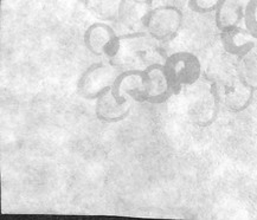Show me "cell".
<instances>
[{
  "mask_svg": "<svg viewBox=\"0 0 257 220\" xmlns=\"http://www.w3.org/2000/svg\"><path fill=\"white\" fill-rule=\"evenodd\" d=\"M159 43L147 31H137L120 36V45L116 55L109 62L120 69L121 72L144 71L151 65L164 63L166 60Z\"/></svg>",
  "mask_w": 257,
  "mask_h": 220,
  "instance_id": "cell-1",
  "label": "cell"
},
{
  "mask_svg": "<svg viewBox=\"0 0 257 220\" xmlns=\"http://www.w3.org/2000/svg\"><path fill=\"white\" fill-rule=\"evenodd\" d=\"M164 69L174 95L179 94L183 88L197 83L202 76L199 58L187 51H178L166 57Z\"/></svg>",
  "mask_w": 257,
  "mask_h": 220,
  "instance_id": "cell-2",
  "label": "cell"
},
{
  "mask_svg": "<svg viewBox=\"0 0 257 220\" xmlns=\"http://www.w3.org/2000/svg\"><path fill=\"white\" fill-rule=\"evenodd\" d=\"M121 74L114 64L98 62L91 64L77 82V93L85 100H97L104 91L109 90Z\"/></svg>",
  "mask_w": 257,
  "mask_h": 220,
  "instance_id": "cell-3",
  "label": "cell"
},
{
  "mask_svg": "<svg viewBox=\"0 0 257 220\" xmlns=\"http://www.w3.org/2000/svg\"><path fill=\"white\" fill-rule=\"evenodd\" d=\"M184 16L176 6L152 9L145 18V30L159 42L173 39L183 26Z\"/></svg>",
  "mask_w": 257,
  "mask_h": 220,
  "instance_id": "cell-4",
  "label": "cell"
},
{
  "mask_svg": "<svg viewBox=\"0 0 257 220\" xmlns=\"http://www.w3.org/2000/svg\"><path fill=\"white\" fill-rule=\"evenodd\" d=\"M83 42L90 54L98 57L105 56L111 60L116 55L120 45V36H117L114 29L107 23L97 22L85 30Z\"/></svg>",
  "mask_w": 257,
  "mask_h": 220,
  "instance_id": "cell-5",
  "label": "cell"
},
{
  "mask_svg": "<svg viewBox=\"0 0 257 220\" xmlns=\"http://www.w3.org/2000/svg\"><path fill=\"white\" fill-rule=\"evenodd\" d=\"M220 100L216 85L212 83L206 89L194 95L187 108L189 119L197 127H209L215 122L218 115Z\"/></svg>",
  "mask_w": 257,
  "mask_h": 220,
  "instance_id": "cell-6",
  "label": "cell"
},
{
  "mask_svg": "<svg viewBox=\"0 0 257 220\" xmlns=\"http://www.w3.org/2000/svg\"><path fill=\"white\" fill-rule=\"evenodd\" d=\"M215 85L220 103H223L226 109L232 113H240L245 110L251 104L253 94L256 91L240 80L237 74L235 77L222 85L216 83Z\"/></svg>",
  "mask_w": 257,
  "mask_h": 220,
  "instance_id": "cell-7",
  "label": "cell"
},
{
  "mask_svg": "<svg viewBox=\"0 0 257 220\" xmlns=\"http://www.w3.org/2000/svg\"><path fill=\"white\" fill-rule=\"evenodd\" d=\"M145 71L144 102L161 104L174 95L169 78L164 69V63L153 64Z\"/></svg>",
  "mask_w": 257,
  "mask_h": 220,
  "instance_id": "cell-8",
  "label": "cell"
},
{
  "mask_svg": "<svg viewBox=\"0 0 257 220\" xmlns=\"http://www.w3.org/2000/svg\"><path fill=\"white\" fill-rule=\"evenodd\" d=\"M111 91L118 101L128 100L130 97L132 100L143 103L145 94V71H122L115 81Z\"/></svg>",
  "mask_w": 257,
  "mask_h": 220,
  "instance_id": "cell-9",
  "label": "cell"
},
{
  "mask_svg": "<svg viewBox=\"0 0 257 220\" xmlns=\"http://www.w3.org/2000/svg\"><path fill=\"white\" fill-rule=\"evenodd\" d=\"M131 103L128 100L118 101L111 89L104 91L96 100L95 114L98 121L104 123H116L123 121L131 113Z\"/></svg>",
  "mask_w": 257,
  "mask_h": 220,
  "instance_id": "cell-10",
  "label": "cell"
},
{
  "mask_svg": "<svg viewBox=\"0 0 257 220\" xmlns=\"http://www.w3.org/2000/svg\"><path fill=\"white\" fill-rule=\"evenodd\" d=\"M153 0H121L117 22L132 32L143 31L145 18L152 10Z\"/></svg>",
  "mask_w": 257,
  "mask_h": 220,
  "instance_id": "cell-11",
  "label": "cell"
},
{
  "mask_svg": "<svg viewBox=\"0 0 257 220\" xmlns=\"http://www.w3.org/2000/svg\"><path fill=\"white\" fill-rule=\"evenodd\" d=\"M256 39L250 35L246 29L239 26L228 29L220 32V42L224 51L239 58L255 49Z\"/></svg>",
  "mask_w": 257,
  "mask_h": 220,
  "instance_id": "cell-12",
  "label": "cell"
},
{
  "mask_svg": "<svg viewBox=\"0 0 257 220\" xmlns=\"http://www.w3.org/2000/svg\"><path fill=\"white\" fill-rule=\"evenodd\" d=\"M243 17L244 8L239 0H223L215 11V23L220 32L238 26Z\"/></svg>",
  "mask_w": 257,
  "mask_h": 220,
  "instance_id": "cell-13",
  "label": "cell"
},
{
  "mask_svg": "<svg viewBox=\"0 0 257 220\" xmlns=\"http://www.w3.org/2000/svg\"><path fill=\"white\" fill-rule=\"evenodd\" d=\"M121 0H82L85 10L101 22H116Z\"/></svg>",
  "mask_w": 257,
  "mask_h": 220,
  "instance_id": "cell-14",
  "label": "cell"
},
{
  "mask_svg": "<svg viewBox=\"0 0 257 220\" xmlns=\"http://www.w3.org/2000/svg\"><path fill=\"white\" fill-rule=\"evenodd\" d=\"M236 74L253 90H257V52L255 49L238 58Z\"/></svg>",
  "mask_w": 257,
  "mask_h": 220,
  "instance_id": "cell-15",
  "label": "cell"
},
{
  "mask_svg": "<svg viewBox=\"0 0 257 220\" xmlns=\"http://www.w3.org/2000/svg\"><path fill=\"white\" fill-rule=\"evenodd\" d=\"M243 22L250 35L257 39V0H249L248 4L245 5Z\"/></svg>",
  "mask_w": 257,
  "mask_h": 220,
  "instance_id": "cell-16",
  "label": "cell"
},
{
  "mask_svg": "<svg viewBox=\"0 0 257 220\" xmlns=\"http://www.w3.org/2000/svg\"><path fill=\"white\" fill-rule=\"evenodd\" d=\"M223 0H189V8L193 12L200 13H210L215 12Z\"/></svg>",
  "mask_w": 257,
  "mask_h": 220,
  "instance_id": "cell-17",
  "label": "cell"
}]
</instances>
